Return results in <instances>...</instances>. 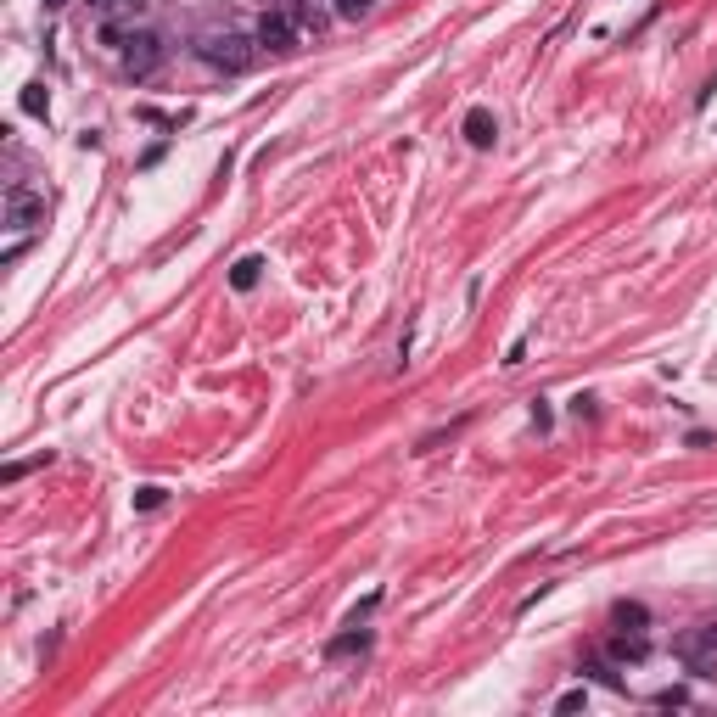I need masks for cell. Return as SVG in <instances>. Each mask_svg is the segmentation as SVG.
<instances>
[{"instance_id": "1", "label": "cell", "mask_w": 717, "mask_h": 717, "mask_svg": "<svg viewBox=\"0 0 717 717\" xmlns=\"http://www.w3.org/2000/svg\"><path fill=\"white\" fill-rule=\"evenodd\" d=\"M197 57L202 62H208V68H225V73H247V68H253V57H258V51H253V45H247V40H241V34H202V40H197Z\"/></svg>"}, {"instance_id": "2", "label": "cell", "mask_w": 717, "mask_h": 717, "mask_svg": "<svg viewBox=\"0 0 717 717\" xmlns=\"http://www.w3.org/2000/svg\"><path fill=\"white\" fill-rule=\"evenodd\" d=\"M297 17L292 12H264L258 17V34H253V45L258 51H269V57H297Z\"/></svg>"}, {"instance_id": "3", "label": "cell", "mask_w": 717, "mask_h": 717, "mask_svg": "<svg viewBox=\"0 0 717 717\" xmlns=\"http://www.w3.org/2000/svg\"><path fill=\"white\" fill-rule=\"evenodd\" d=\"M6 225H12V230L45 225V197H40V191H29V185H12V191H6Z\"/></svg>"}, {"instance_id": "4", "label": "cell", "mask_w": 717, "mask_h": 717, "mask_svg": "<svg viewBox=\"0 0 717 717\" xmlns=\"http://www.w3.org/2000/svg\"><path fill=\"white\" fill-rule=\"evenodd\" d=\"M157 62H163L157 34H129V40H124V73H129V79H146Z\"/></svg>"}, {"instance_id": "5", "label": "cell", "mask_w": 717, "mask_h": 717, "mask_svg": "<svg viewBox=\"0 0 717 717\" xmlns=\"http://www.w3.org/2000/svg\"><path fill=\"white\" fill-rule=\"evenodd\" d=\"M465 141L471 146H493L499 141V118H493L488 107H471V113H465Z\"/></svg>"}, {"instance_id": "6", "label": "cell", "mask_w": 717, "mask_h": 717, "mask_svg": "<svg viewBox=\"0 0 717 717\" xmlns=\"http://www.w3.org/2000/svg\"><path fill=\"white\" fill-rule=\"evenodd\" d=\"M645 656H650V639H645L639 628L611 639V661H617V667H628V661H645Z\"/></svg>"}, {"instance_id": "7", "label": "cell", "mask_w": 717, "mask_h": 717, "mask_svg": "<svg viewBox=\"0 0 717 717\" xmlns=\"http://www.w3.org/2000/svg\"><path fill=\"white\" fill-rule=\"evenodd\" d=\"M258 275H264V258H241V264L230 269V286H236V292H253Z\"/></svg>"}, {"instance_id": "8", "label": "cell", "mask_w": 717, "mask_h": 717, "mask_svg": "<svg viewBox=\"0 0 717 717\" xmlns=\"http://www.w3.org/2000/svg\"><path fill=\"white\" fill-rule=\"evenodd\" d=\"M45 107H51V96H45V85H40V79H34V85H23V113L45 118Z\"/></svg>"}, {"instance_id": "9", "label": "cell", "mask_w": 717, "mask_h": 717, "mask_svg": "<svg viewBox=\"0 0 717 717\" xmlns=\"http://www.w3.org/2000/svg\"><path fill=\"white\" fill-rule=\"evenodd\" d=\"M331 12H337V17H348V23H359V17L370 12V0H331Z\"/></svg>"}, {"instance_id": "10", "label": "cell", "mask_w": 717, "mask_h": 717, "mask_svg": "<svg viewBox=\"0 0 717 717\" xmlns=\"http://www.w3.org/2000/svg\"><path fill=\"white\" fill-rule=\"evenodd\" d=\"M583 673H594V678H600L605 689H622V678H617V667H611V661H589Z\"/></svg>"}, {"instance_id": "11", "label": "cell", "mask_w": 717, "mask_h": 717, "mask_svg": "<svg viewBox=\"0 0 717 717\" xmlns=\"http://www.w3.org/2000/svg\"><path fill=\"white\" fill-rule=\"evenodd\" d=\"M365 645H370L365 633H342L337 645H331V656H348V650H365Z\"/></svg>"}, {"instance_id": "12", "label": "cell", "mask_w": 717, "mask_h": 717, "mask_svg": "<svg viewBox=\"0 0 717 717\" xmlns=\"http://www.w3.org/2000/svg\"><path fill=\"white\" fill-rule=\"evenodd\" d=\"M617 622H622V628H628V622L639 628V622H645V605H617Z\"/></svg>"}, {"instance_id": "13", "label": "cell", "mask_w": 717, "mask_h": 717, "mask_svg": "<svg viewBox=\"0 0 717 717\" xmlns=\"http://www.w3.org/2000/svg\"><path fill=\"white\" fill-rule=\"evenodd\" d=\"M135 505H141V510H157V505H163V488H141V493H135Z\"/></svg>"}, {"instance_id": "14", "label": "cell", "mask_w": 717, "mask_h": 717, "mask_svg": "<svg viewBox=\"0 0 717 717\" xmlns=\"http://www.w3.org/2000/svg\"><path fill=\"white\" fill-rule=\"evenodd\" d=\"M583 701H589V695H583V689H572V695H561V701H555V712H577Z\"/></svg>"}, {"instance_id": "15", "label": "cell", "mask_w": 717, "mask_h": 717, "mask_svg": "<svg viewBox=\"0 0 717 717\" xmlns=\"http://www.w3.org/2000/svg\"><path fill=\"white\" fill-rule=\"evenodd\" d=\"M45 6H51V12H57V6H68V0H45Z\"/></svg>"}]
</instances>
